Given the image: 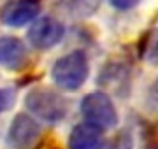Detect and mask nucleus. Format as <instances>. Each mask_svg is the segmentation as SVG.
I'll return each mask as SVG.
<instances>
[{
	"label": "nucleus",
	"mask_w": 158,
	"mask_h": 149,
	"mask_svg": "<svg viewBox=\"0 0 158 149\" xmlns=\"http://www.w3.org/2000/svg\"><path fill=\"white\" fill-rule=\"evenodd\" d=\"M51 81L65 91H77L90 77V62L85 51L74 49L51 65Z\"/></svg>",
	"instance_id": "f257e3e1"
},
{
	"label": "nucleus",
	"mask_w": 158,
	"mask_h": 149,
	"mask_svg": "<svg viewBox=\"0 0 158 149\" xmlns=\"http://www.w3.org/2000/svg\"><path fill=\"white\" fill-rule=\"evenodd\" d=\"M23 102L32 116L51 125L63 121L69 112L67 98L49 86H34L25 95Z\"/></svg>",
	"instance_id": "f03ea898"
},
{
	"label": "nucleus",
	"mask_w": 158,
	"mask_h": 149,
	"mask_svg": "<svg viewBox=\"0 0 158 149\" xmlns=\"http://www.w3.org/2000/svg\"><path fill=\"white\" fill-rule=\"evenodd\" d=\"M79 111H81L85 121H90V123L100 126L104 130L114 128L119 123V116L113 98L104 91L86 93L85 97L81 98Z\"/></svg>",
	"instance_id": "7ed1b4c3"
},
{
	"label": "nucleus",
	"mask_w": 158,
	"mask_h": 149,
	"mask_svg": "<svg viewBox=\"0 0 158 149\" xmlns=\"http://www.w3.org/2000/svg\"><path fill=\"white\" fill-rule=\"evenodd\" d=\"M42 135V126L35 116L28 112H18L7 128L6 142L11 149H30Z\"/></svg>",
	"instance_id": "20e7f679"
},
{
	"label": "nucleus",
	"mask_w": 158,
	"mask_h": 149,
	"mask_svg": "<svg viewBox=\"0 0 158 149\" xmlns=\"http://www.w3.org/2000/svg\"><path fill=\"white\" fill-rule=\"evenodd\" d=\"M65 35V25L55 16H42L34 19L32 26L27 32V40L30 46L39 49V51H48L55 47L63 39Z\"/></svg>",
	"instance_id": "39448f33"
},
{
	"label": "nucleus",
	"mask_w": 158,
	"mask_h": 149,
	"mask_svg": "<svg viewBox=\"0 0 158 149\" xmlns=\"http://www.w3.org/2000/svg\"><path fill=\"white\" fill-rule=\"evenodd\" d=\"M40 0H7L0 7V23L9 28H21L40 14Z\"/></svg>",
	"instance_id": "423d86ee"
},
{
	"label": "nucleus",
	"mask_w": 158,
	"mask_h": 149,
	"mask_svg": "<svg viewBox=\"0 0 158 149\" xmlns=\"http://www.w3.org/2000/svg\"><path fill=\"white\" fill-rule=\"evenodd\" d=\"M28 65V49L21 39L14 35L0 37V69L7 72H21Z\"/></svg>",
	"instance_id": "0eeeda50"
},
{
	"label": "nucleus",
	"mask_w": 158,
	"mask_h": 149,
	"mask_svg": "<svg viewBox=\"0 0 158 149\" xmlns=\"http://www.w3.org/2000/svg\"><path fill=\"white\" fill-rule=\"evenodd\" d=\"M102 137H104V128L90 121H83L70 130L67 146L69 149H100Z\"/></svg>",
	"instance_id": "6e6552de"
},
{
	"label": "nucleus",
	"mask_w": 158,
	"mask_h": 149,
	"mask_svg": "<svg viewBox=\"0 0 158 149\" xmlns=\"http://www.w3.org/2000/svg\"><path fill=\"white\" fill-rule=\"evenodd\" d=\"M100 7V0H58L55 9L70 19H85L93 16Z\"/></svg>",
	"instance_id": "1a4fd4ad"
},
{
	"label": "nucleus",
	"mask_w": 158,
	"mask_h": 149,
	"mask_svg": "<svg viewBox=\"0 0 158 149\" xmlns=\"http://www.w3.org/2000/svg\"><path fill=\"white\" fill-rule=\"evenodd\" d=\"M139 54L149 65H158V30H149L142 39Z\"/></svg>",
	"instance_id": "9d476101"
},
{
	"label": "nucleus",
	"mask_w": 158,
	"mask_h": 149,
	"mask_svg": "<svg viewBox=\"0 0 158 149\" xmlns=\"http://www.w3.org/2000/svg\"><path fill=\"white\" fill-rule=\"evenodd\" d=\"M16 103V91L12 88H0V114L12 109Z\"/></svg>",
	"instance_id": "9b49d317"
},
{
	"label": "nucleus",
	"mask_w": 158,
	"mask_h": 149,
	"mask_svg": "<svg viewBox=\"0 0 158 149\" xmlns=\"http://www.w3.org/2000/svg\"><path fill=\"white\" fill-rule=\"evenodd\" d=\"M132 146H134V140L130 137V133L123 132V133H119V135H116L113 142L104 149H132Z\"/></svg>",
	"instance_id": "f8f14e48"
},
{
	"label": "nucleus",
	"mask_w": 158,
	"mask_h": 149,
	"mask_svg": "<svg viewBox=\"0 0 158 149\" xmlns=\"http://www.w3.org/2000/svg\"><path fill=\"white\" fill-rule=\"evenodd\" d=\"M142 2L144 0H109V4L118 11H130V9L137 7L139 4H142Z\"/></svg>",
	"instance_id": "ddd939ff"
},
{
	"label": "nucleus",
	"mask_w": 158,
	"mask_h": 149,
	"mask_svg": "<svg viewBox=\"0 0 158 149\" xmlns=\"http://www.w3.org/2000/svg\"><path fill=\"white\" fill-rule=\"evenodd\" d=\"M148 102L153 109H158V79L153 83L149 91H148Z\"/></svg>",
	"instance_id": "4468645a"
}]
</instances>
